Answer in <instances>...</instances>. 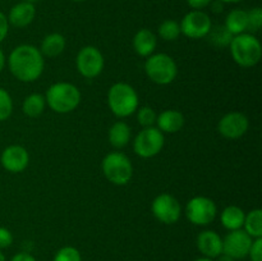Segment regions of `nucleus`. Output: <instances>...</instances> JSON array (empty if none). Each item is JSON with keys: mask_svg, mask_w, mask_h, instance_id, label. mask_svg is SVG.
I'll use <instances>...</instances> for the list:
<instances>
[{"mask_svg": "<svg viewBox=\"0 0 262 261\" xmlns=\"http://www.w3.org/2000/svg\"><path fill=\"white\" fill-rule=\"evenodd\" d=\"M10 72L22 82H33L43 72V55L33 45H19L10 53L8 58Z\"/></svg>", "mask_w": 262, "mask_h": 261, "instance_id": "f257e3e1", "label": "nucleus"}, {"mask_svg": "<svg viewBox=\"0 0 262 261\" xmlns=\"http://www.w3.org/2000/svg\"><path fill=\"white\" fill-rule=\"evenodd\" d=\"M45 100L53 112L66 114L73 112L78 106L81 102V92L74 84L68 82H58L49 87Z\"/></svg>", "mask_w": 262, "mask_h": 261, "instance_id": "f03ea898", "label": "nucleus"}, {"mask_svg": "<svg viewBox=\"0 0 262 261\" xmlns=\"http://www.w3.org/2000/svg\"><path fill=\"white\" fill-rule=\"evenodd\" d=\"M229 48L235 63L243 68L255 67L262 56L261 42L252 33H241L234 36Z\"/></svg>", "mask_w": 262, "mask_h": 261, "instance_id": "7ed1b4c3", "label": "nucleus"}, {"mask_svg": "<svg viewBox=\"0 0 262 261\" xmlns=\"http://www.w3.org/2000/svg\"><path fill=\"white\" fill-rule=\"evenodd\" d=\"M107 104L113 114L118 118H125L138 110V95L130 84L115 83L107 92Z\"/></svg>", "mask_w": 262, "mask_h": 261, "instance_id": "20e7f679", "label": "nucleus"}, {"mask_svg": "<svg viewBox=\"0 0 262 261\" xmlns=\"http://www.w3.org/2000/svg\"><path fill=\"white\" fill-rule=\"evenodd\" d=\"M102 173L113 184L124 186L132 179L133 166L129 158L122 153H110L102 160Z\"/></svg>", "mask_w": 262, "mask_h": 261, "instance_id": "39448f33", "label": "nucleus"}, {"mask_svg": "<svg viewBox=\"0 0 262 261\" xmlns=\"http://www.w3.org/2000/svg\"><path fill=\"white\" fill-rule=\"evenodd\" d=\"M145 72L148 78L158 84H169L176 79L178 68L168 54H155V55L147 56L145 63Z\"/></svg>", "mask_w": 262, "mask_h": 261, "instance_id": "423d86ee", "label": "nucleus"}, {"mask_svg": "<svg viewBox=\"0 0 262 261\" xmlns=\"http://www.w3.org/2000/svg\"><path fill=\"white\" fill-rule=\"evenodd\" d=\"M164 133L159 128L146 127L136 136L133 150L141 158H152L164 147Z\"/></svg>", "mask_w": 262, "mask_h": 261, "instance_id": "0eeeda50", "label": "nucleus"}, {"mask_svg": "<svg viewBox=\"0 0 262 261\" xmlns=\"http://www.w3.org/2000/svg\"><path fill=\"white\" fill-rule=\"evenodd\" d=\"M216 205L211 199L205 196H197L189 200L186 207L187 219L194 225H209L216 216Z\"/></svg>", "mask_w": 262, "mask_h": 261, "instance_id": "6e6552de", "label": "nucleus"}, {"mask_svg": "<svg viewBox=\"0 0 262 261\" xmlns=\"http://www.w3.org/2000/svg\"><path fill=\"white\" fill-rule=\"evenodd\" d=\"M76 66L84 78H95L104 69V56L95 46H84L77 54Z\"/></svg>", "mask_w": 262, "mask_h": 261, "instance_id": "1a4fd4ad", "label": "nucleus"}, {"mask_svg": "<svg viewBox=\"0 0 262 261\" xmlns=\"http://www.w3.org/2000/svg\"><path fill=\"white\" fill-rule=\"evenodd\" d=\"M181 33L189 38L206 37L212 27L211 18L202 10H192L187 13L181 22Z\"/></svg>", "mask_w": 262, "mask_h": 261, "instance_id": "9d476101", "label": "nucleus"}, {"mask_svg": "<svg viewBox=\"0 0 262 261\" xmlns=\"http://www.w3.org/2000/svg\"><path fill=\"white\" fill-rule=\"evenodd\" d=\"M152 214L164 224H174L179 220L182 207L178 200L169 193H161L152 201Z\"/></svg>", "mask_w": 262, "mask_h": 261, "instance_id": "9b49d317", "label": "nucleus"}, {"mask_svg": "<svg viewBox=\"0 0 262 261\" xmlns=\"http://www.w3.org/2000/svg\"><path fill=\"white\" fill-rule=\"evenodd\" d=\"M252 242L253 238L245 229L230 230L223 240V253L234 260H242L248 256Z\"/></svg>", "mask_w": 262, "mask_h": 261, "instance_id": "f8f14e48", "label": "nucleus"}, {"mask_svg": "<svg viewBox=\"0 0 262 261\" xmlns=\"http://www.w3.org/2000/svg\"><path fill=\"white\" fill-rule=\"evenodd\" d=\"M250 127L248 118L239 112H232L225 114L217 124V130L220 135L229 140H237L246 135Z\"/></svg>", "mask_w": 262, "mask_h": 261, "instance_id": "ddd939ff", "label": "nucleus"}, {"mask_svg": "<svg viewBox=\"0 0 262 261\" xmlns=\"http://www.w3.org/2000/svg\"><path fill=\"white\" fill-rule=\"evenodd\" d=\"M0 161L5 170L10 173H20L28 166L30 155L23 146L12 145L4 148Z\"/></svg>", "mask_w": 262, "mask_h": 261, "instance_id": "4468645a", "label": "nucleus"}, {"mask_svg": "<svg viewBox=\"0 0 262 261\" xmlns=\"http://www.w3.org/2000/svg\"><path fill=\"white\" fill-rule=\"evenodd\" d=\"M197 248L207 258H216L223 253V240L214 230H204L197 235Z\"/></svg>", "mask_w": 262, "mask_h": 261, "instance_id": "2eb2a0df", "label": "nucleus"}, {"mask_svg": "<svg viewBox=\"0 0 262 261\" xmlns=\"http://www.w3.org/2000/svg\"><path fill=\"white\" fill-rule=\"evenodd\" d=\"M36 15V8L32 3L22 2L15 4L10 9L9 15H8V22L9 25L14 26L17 28L27 27L32 23Z\"/></svg>", "mask_w": 262, "mask_h": 261, "instance_id": "dca6fc26", "label": "nucleus"}, {"mask_svg": "<svg viewBox=\"0 0 262 261\" xmlns=\"http://www.w3.org/2000/svg\"><path fill=\"white\" fill-rule=\"evenodd\" d=\"M156 124L163 133H177L183 127L184 117L178 110H164L156 117Z\"/></svg>", "mask_w": 262, "mask_h": 261, "instance_id": "f3484780", "label": "nucleus"}, {"mask_svg": "<svg viewBox=\"0 0 262 261\" xmlns=\"http://www.w3.org/2000/svg\"><path fill=\"white\" fill-rule=\"evenodd\" d=\"M156 45H158V38H156L155 33L151 32L147 28L140 30L133 37V48L140 56L152 55Z\"/></svg>", "mask_w": 262, "mask_h": 261, "instance_id": "a211bd4d", "label": "nucleus"}, {"mask_svg": "<svg viewBox=\"0 0 262 261\" xmlns=\"http://www.w3.org/2000/svg\"><path fill=\"white\" fill-rule=\"evenodd\" d=\"M224 26L233 36L246 33V31H248L247 12L243 9L232 10V12L227 15Z\"/></svg>", "mask_w": 262, "mask_h": 261, "instance_id": "6ab92c4d", "label": "nucleus"}, {"mask_svg": "<svg viewBox=\"0 0 262 261\" xmlns=\"http://www.w3.org/2000/svg\"><path fill=\"white\" fill-rule=\"evenodd\" d=\"M245 216V211L239 206L232 205V206H228L223 210L220 220H222V224L224 225V228H227L228 230H237L242 229Z\"/></svg>", "mask_w": 262, "mask_h": 261, "instance_id": "aec40b11", "label": "nucleus"}, {"mask_svg": "<svg viewBox=\"0 0 262 261\" xmlns=\"http://www.w3.org/2000/svg\"><path fill=\"white\" fill-rule=\"evenodd\" d=\"M66 38L60 33H50L41 42V54L49 58L60 55L66 49Z\"/></svg>", "mask_w": 262, "mask_h": 261, "instance_id": "412c9836", "label": "nucleus"}, {"mask_svg": "<svg viewBox=\"0 0 262 261\" xmlns=\"http://www.w3.org/2000/svg\"><path fill=\"white\" fill-rule=\"evenodd\" d=\"M130 138V127L124 122H117L109 129V141L115 148H122L128 145Z\"/></svg>", "mask_w": 262, "mask_h": 261, "instance_id": "4be33fe9", "label": "nucleus"}, {"mask_svg": "<svg viewBox=\"0 0 262 261\" xmlns=\"http://www.w3.org/2000/svg\"><path fill=\"white\" fill-rule=\"evenodd\" d=\"M46 106V100L45 96L40 94H32L30 96H27L23 101L22 110L27 117L36 118L38 115H41L45 110Z\"/></svg>", "mask_w": 262, "mask_h": 261, "instance_id": "5701e85b", "label": "nucleus"}, {"mask_svg": "<svg viewBox=\"0 0 262 261\" xmlns=\"http://www.w3.org/2000/svg\"><path fill=\"white\" fill-rule=\"evenodd\" d=\"M243 227L247 234L255 238H262V210L255 209L245 216Z\"/></svg>", "mask_w": 262, "mask_h": 261, "instance_id": "b1692460", "label": "nucleus"}, {"mask_svg": "<svg viewBox=\"0 0 262 261\" xmlns=\"http://www.w3.org/2000/svg\"><path fill=\"white\" fill-rule=\"evenodd\" d=\"M207 36H210V41H211L215 46H219V48H222V46H229L230 42H232V38L234 37V36L227 30L225 26L211 27V30H210L209 35Z\"/></svg>", "mask_w": 262, "mask_h": 261, "instance_id": "393cba45", "label": "nucleus"}, {"mask_svg": "<svg viewBox=\"0 0 262 261\" xmlns=\"http://www.w3.org/2000/svg\"><path fill=\"white\" fill-rule=\"evenodd\" d=\"M159 35L165 41H174L181 35V26L177 20L166 19L159 26Z\"/></svg>", "mask_w": 262, "mask_h": 261, "instance_id": "a878e982", "label": "nucleus"}, {"mask_svg": "<svg viewBox=\"0 0 262 261\" xmlns=\"http://www.w3.org/2000/svg\"><path fill=\"white\" fill-rule=\"evenodd\" d=\"M13 112V101L7 90L0 87V122L7 120Z\"/></svg>", "mask_w": 262, "mask_h": 261, "instance_id": "bb28decb", "label": "nucleus"}, {"mask_svg": "<svg viewBox=\"0 0 262 261\" xmlns=\"http://www.w3.org/2000/svg\"><path fill=\"white\" fill-rule=\"evenodd\" d=\"M53 261H82V257L81 253L76 247L66 246V247H61L55 253Z\"/></svg>", "mask_w": 262, "mask_h": 261, "instance_id": "cd10ccee", "label": "nucleus"}, {"mask_svg": "<svg viewBox=\"0 0 262 261\" xmlns=\"http://www.w3.org/2000/svg\"><path fill=\"white\" fill-rule=\"evenodd\" d=\"M156 113L152 107L150 106H142L140 107L137 114V120L143 128L152 127L154 123H156Z\"/></svg>", "mask_w": 262, "mask_h": 261, "instance_id": "c85d7f7f", "label": "nucleus"}, {"mask_svg": "<svg viewBox=\"0 0 262 261\" xmlns=\"http://www.w3.org/2000/svg\"><path fill=\"white\" fill-rule=\"evenodd\" d=\"M248 15V30L252 32L260 31L262 26V9L261 8H253L250 12H247Z\"/></svg>", "mask_w": 262, "mask_h": 261, "instance_id": "c756f323", "label": "nucleus"}, {"mask_svg": "<svg viewBox=\"0 0 262 261\" xmlns=\"http://www.w3.org/2000/svg\"><path fill=\"white\" fill-rule=\"evenodd\" d=\"M248 257L251 261H262V238H255L251 245Z\"/></svg>", "mask_w": 262, "mask_h": 261, "instance_id": "7c9ffc66", "label": "nucleus"}, {"mask_svg": "<svg viewBox=\"0 0 262 261\" xmlns=\"http://www.w3.org/2000/svg\"><path fill=\"white\" fill-rule=\"evenodd\" d=\"M13 243V235L9 229L4 227H0V250L2 248L9 247Z\"/></svg>", "mask_w": 262, "mask_h": 261, "instance_id": "2f4dec72", "label": "nucleus"}, {"mask_svg": "<svg viewBox=\"0 0 262 261\" xmlns=\"http://www.w3.org/2000/svg\"><path fill=\"white\" fill-rule=\"evenodd\" d=\"M8 32H9V22H8L7 15L0 12V42L4 41Z\"/></svg>", "mask_w": 262, "mask_h": 261, "instance_id": "473e14b6", "label": "nucleus"}, {"mask_svg": "<svg viewBox=\"0 0 262 261\" xmlns=\"http://www.w3.org/2000/svg\"><path fill=\"white\" fill-rule=\"evenodd\" d=\"M211 2H212V0H187L188 5L193 10L204 9V8L209 7V5L211 4Z\"/></svg>", "mask_w": 262, "mask_h": 261, "instance_id": "72a5a7b5", "label": "nucleus"}, {"mask_svg": "<svg viewBox=\"0 0 262 261\" xmlns=\"http://www.w3.org/2000/svg\"><path fill=\"white\" fill-rule=\"evenodd\" d=\"M10 261H36V258L27 252H19L13 256Z\"/></svg>", "mask_w": 262, "mask_h": 261, "instance_id": "f704fd0d", "label": "nucleus"}, {"mask_svg": "<svg viewBox=\"0 0 262 261\" xmlns=\"http://www.w3.org/2000/svg\"><path fill=\"white\" fill-rule=\"evenodd\" d=\"M223 4L224 3H222L220 0H216V2H211V7H212V10H214L215 13H220L223 12Z\"/></svg>", "mask_w": 262, "mask_h": 261, "instance_id": "c9c22d12", "label": "nucleus"}, {"mask_svg": "<svg viewBox=\"0 0 262 261\" xmlns=\"http://www.w3.org/2000/svg\"><path fill=\"white\" fill-rule=\"evenodd\" d=\"M216 261H235V260L233 257H230V256L225 255V253H222V255L217 256Z\"/></svg>", "mask_w": 262, "mask_h": 261, "instance_id": "e433bc0d", "label": "nucleus"}, {"mask_svg": "<svg viewBox=\"0 0 262 261\" xmlns=\"http://www.w3.org/2000/svg\"><path fill=\"white\" fill-rule=\"evenodd\" d=\"M4 67H5V55L2 51V49H0V72L4 69Z\"/></svg>", "mask_w": 262, "mask_h": 261, "instance_id": "4c0bfd02", "label": "nucleus"}, {"mask_svg": "<svg viewBox=\"0 0 262 261\" xmlns=\"http://www.w3.org/2000/svg\"><path fill=\"white\" fill-rule=\"evenodd\" d=\"M194 261H214L212 258H207V257H200V258H196Z\"/></svg>", "mask_w": 262, "mask_h": 261, "instance_id": "58836bf2", "label": "nucleus"}, {"mask_svg": "<svg viewBox=\"0 0 262 261\" xmlns=\"http://www.w3.org/2000/svg\"><path fill=\"white\" fill-rule=\"evenodd\" d=\"M222 3H239L242 0H220Z\"/></svg>", "mask_w": 262, "mask_h": 261, "instance_id": "ea45409f", "label": "nucleus"}, {"mask_svg": "<svg viewBox=\"0 0 262 261\" xmlns=\"http://www.w3.org/2000/svg\"><path fill=\"white\" fill-rule=\"evenodd\" d=\"M0 261H5V256L3 255L2 251H0Z\"/></svg>", "mask_w": 262, "mask_h": 261, "instance_id": "a19ab883", "label": "nucleus"}, {"mask_svg": "<svg viewBox=\"0 0 262 261\" xmlns=\"http://www.w3.org/2000/svg\"><path fill=\"white\" fill-rule=\"evenodd\" d=\"M23 2H30V3H33V2H37V0H23Z\"/></svg>", "mask_w": 262, "mask_h": 261, "instance_id": "79ce46f5", "label": "nucleus"}, {"mask_svg": "<svg viewBox=\"0 0 262 261\" xmlns=\"http://www.w3.org/2000/svg\"><path fill=\"white\" fill-rule=\"evenodd\" d=\"M72 2H77V3H79V2H84V0H72Z\"/></svg>", "mask_w": 262, "mask_h": 261, "instance_id": "37998d69", "label": "nucleus"}]
</instances>
